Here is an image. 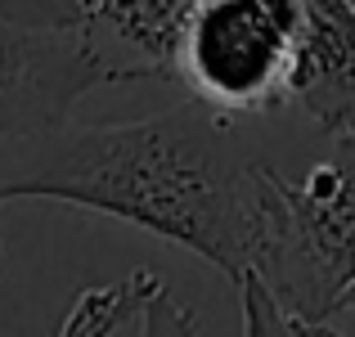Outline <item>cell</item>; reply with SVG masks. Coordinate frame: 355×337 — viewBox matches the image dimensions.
<instances>
[{
	"mask_svg": "<svg viewBox=\"0 0 355 337\" xmlns=\"http://www.w3.org/2000/svg\"><path fill=\"white\" fill-rule=\"evenodd\" d=\"M54 198L117 216L211 261L230 284L257 266L261 157L198 104L113 126H59L0 148V202Z\"/></svg>",
	"mask_w": 355,
	"mask_h": 337,
	"instance_id": "1",
	"label": "cell"
},
{
	"mask_svg": "<svg viewBox=\"0 0 355 337\" xmlns=\"http://www.w3.org/2000/svg\"><path fill=\"white\" fill-rule=\"evenodd\" d=\"M302 324H329L355 293V153L302 180L261 162V239L248 270Z\"/></svg>",
	"mask_w": 355,
	"mask_h": 337,
	"instance_id": "2",
	"label": "cell"
},
{
	"mask_svg": "<svg viewBox=\"0 0 355 337\" xmlns=\"http://www.w3.org/2000/svg\"><path fill=\"white\" fill-rule=\"evenodd\" d=\"M293 27L270 0H202L175 50V77L198 104L239 117L293 99Z\"/></svg>",
	"mask_w": 355,
	"mask_h": 337,
	"instance_id": "3",
	"label": "cell"
},
{
	"mask_svg": "<svg viewBox=\"0 0 355 337\" xmlns=\"http://www.w3.org/2000/svg\"><path fill=\"white\" fill-rule=\"evenodd\" d=\"M117 72L86 27L0 14V139H32L68 126V112Z\"/></svg>",
	"mask_w": 355,
	"mask_h": 337,
	"instance_id": "4",
	"label": "cell"
},
{
	"mask_svg": "<svg viewBox=\"0 0 355 337\" xmlns=\"http://www.w3.org/2000/svg\"><path fill=\"white\" fill-rule=\"evenodd\" d=\"M202 0H68L77 27L113 63L117 81L175 77V50Z\"/></svg>",
	"mask_w": 355,
	"mask_h": 337,
	"instance_id": "5",
	"label": "cell"
},
{
	"mask_svg": "<svg viewBox=\"0 0 355 337\" xmlns=\"http://www.w3.org/2000/svg\"><path fill=\"white\" fill-rule=\"evenodd\" d=\"M162 284L157 275L148 270H135V275L117 279V284H104V288H86V293L72 302L68 320L59 324V337H113L130 315H139L144 297Z\"/></svg>",
	"mask_w": 355,
	"mask_h": 337,
	"instance_id": "6",
	"label": "cell"
},
{
	"mask_svg": "<svg viewBox=\"0 0 355 337\" xmlns=\"http://www.w3.org/2000/svg\"><path fill=\"white\" fill-rule=\"evenodd\" d=\"M239 302H243V337H342L329 324H302L297 315H288L257 275H243Z\"/></svg>",
	"mask_w": 355,
	"mask_h": 337,
	"instance_id": "7",
	"label": "cell"
},
{
	"mask_svg": "<svg viewBox=\"0 0 355 337\" xmlns=\"http://www.w3.org/2000/svg\"><path fill=\"white\" fill-rule=\"evenodd\" d=\"M139 337H198V315L184 311L166 284H157L139 306Z\"/></svg>",
	"mask_w": 355,
	"mask_h": 337,
	"instance_id": "8",
	"label": "cell"
},
{
	"mask_svg": "<svg viewBox=\"0 0 355 337\" xmlns=\"http://www.w3.org/2000/svg\"><path fill=\"white\" fill-rule=\"evenodd\" d=\"M0 14L32 18V23H77L68 0H0Z\"/></svg>",
	"mask_w": 355,
	"mask_h": 337,
	"instance_id": "9",
	"label": "cell"
},
{
	"mask_svg": "<svg viewBox=\"0 0 355 337\" xmlns=\"http://www.w3.org/2000/svg\"><path fill=\"white\" fill-rule=\"evenodd\" d=\"M351 9H355V0H351Z\"/></svg>",
	"mask_w": 355,
	"mask_h": 337,
	"instance_id": "10",
	"label": "cell"
}]
</instances>
